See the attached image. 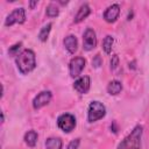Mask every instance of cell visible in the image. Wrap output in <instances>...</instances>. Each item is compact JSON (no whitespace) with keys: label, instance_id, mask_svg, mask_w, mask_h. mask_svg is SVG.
Returning a JSON list of instances; mask_svg holds the SVG:
<instances>
[{"label":"cell","instance_id":"obj_1","mask_svg":"<svg viewBox=\"0 0 149 149\" xmlns=\"http://www.w3.org/2000/svg\"><path fill=\"white\" fill-rule=\"evenodd\" d=\"M15 64L17 66V70L22 74H28L36 68V56L35 52L31 49H24L22 50L16 57H15Z\"/></svg>","mask_w":149,"mask_h":149},{"label":"cell","instance_id":"obj_2","mask_svg":"<svg viewBox=\"0 0 149 149\" xmlns=\"http://www.w3.org/2000/svg\"><path fill=\"white\" fill-rule=\"evenodd\" d=\"M142 134H143V127L141 125H136L130 130V133L119 143L116 149H141Z\"/></svg>","mask_w":149,"mask_h":149},{"label":"cell","instance_id":"obj_3","mask_svg":"<svg viewBox=\"0 0 149 149\" xmlns=\"http://www.w3.org/2000/svg\"><path fill=\"white\" fill-rule=\"evenodd\" d=\"M106 115V107L102 102L98 100L91 101L87 109V120L88 122H95L100 119H102Z\"/></svg>","mask_w":149,"mask_h":149},{"label":"cell","instance_id":"obj_4","mask_svg":"<svg viewBox=\"0 0 149 149\" xmlns=\"http://www.w3.org/2000/svg\"><path fill=\"white\" fill-rule=\"evenodd\" d=\"M76 118L70 113H63L57 118V126L64 133H71L76 128Z\"/></svg>","mask_w":149,"mask_h":149},{"label":"cell","instance_id":"obj_5","mask_svg":"<svg viewBox=\"0 0 149 149\" xmlns=\"http://www.w3.org/2000/svg\"><path fill=\"white\" fill-rule=\"evenodd\" d=\"M24 22H26V10H24L23 7L15 8L5 19V26L6 27H10V26H13L15 23L22 24Z\"/></svg>","mask_w":149,"mask_h":149},{"label":"cell","instance_id":"obj_6","mask_svg":"<svg viewBox=\"0 0 149 149\" xmlns=\"http://www.w3.org/2000/svg\"><path fill=\"white\" fill-rule=\"evenodd\" d=\"M98 40L97 34L92 28H86V30L83 34V48L86 51H91L97 47Z\"/></svg>","mask_w":149,"mask_h":149},{"label":"cell","instance_id":"obj_7","mask_svg":"<svg viewBox=\"0 0 149 149\" xmlns=\"http://www.w3.org/2000/svg\"><path fill=\"white\" fill-rule=\"evenodd\" d=\"M85 64H86V61L83 57H80V56L73 57L70 61V63H69V72H70V76L72 78L78 77L81 73V71L84 70Z\"/></svg>","mask_w":149,"mask_h":149},{"label":"cell","instance_id":"obj_8","mask_svg":"<svg viewBox=\"0 0 149 149\" xmlns=\"http://www.w3.org/2000/svg\"><path fill=\"white\" fill-rule=\"evenodd\" d=\"M52 98V94L50 91H42L40 92L34 99H33V107L34 109H40L48 105Z\"/></svg>","mask_w":149,"mask_h":149},{"label":"cell","instance_id":"obj_9","mask_svg":"<svg viewBox=\"0 0 149 149\" xmlns=\"http://www.w3.org/2000/svg\"><path fill=\"white\" fill-rule=\"evenodd\" d=\"M90 86H91V79L88 76H81L77 78L73 83V88L80 94H86L90 90Z\"/></svg>","mask_w":149,"mask_h":149},{"label":"cell","instance_id":"obj_10","mask_svg":"<svg viewBox=\"0 0 149 149\" xmlns=\"http://www.w3.org/2000/svg\"><path fill=\"white\" fill-rule=\"evenodd\" d=\"M119 15H120V6L118 3H112L104 12V20L108 23H113L118 20Z\"/></svg>","mask_w":149,"mask_h":149},{"label":"cell","instance_id":"obj_11","mask_svg":"<svg viewBox=\"0 0 149 149\" xmlns=\"http://www.w3.org/2000/svg\"><path fill=\"white\" fill-rule=\"evenodd\" d=\"M90 13H91V8H90L88 3L84 2V3L80 5V7L78 8V12H77V14L74 15L73 22H74V23H79V22H81L83 20H85V19L90 15Z\"/></svg>","mask_w":149,"mask_h":149},{"label":"cell","instance_id":"obj_12","mask_svg":"<svg viewBox=\"0 0 149 149\" xmlns=\"http://www.w3.org/2000/svg\"><path fill=\"white\" fill-rule=\"evenodd\" d=\"M63 43H64L65 49H66L70 54H74V52L77 51V49H78V41H77V37H76L74 35H72V34L65 36Z\"/></svg>","mask_w":149,"mask_h":149},{"label":"cell","instance_id":"obj_13","mask_svg":"<svg viewBox=\"0 0 149 149\" xmlns=\"http://www.w3.org/2000/svg\"><path fill=\"white\" fill-rule=\"evenodd\" d=\"M122 91V84L119 80H112L107 85V92L111 95H118Z\"/></svg>","mask_w":149,"mask_h":149},{"label":"cell","instance_id":"obj_14","mask_svg":"<svg viewBox=\"0 0 149 149\" xmlns=\"http://www.w3.org/2000/svg\"><path fill=\"white\" fill-rule=\"evenodd\" d=\"M37 137H38V135H37V133L35 130H28L24 134L23 140H24V142H26V144L28 147H35L36 142H37Z\"/></svg>","mask_w":149,"mask_h":149},{"label":"cell","instance_id":"obj_15","mask_svg":"<svg viewBox=\"0 0 149 149\" xmlns=\"http://www.w3.org/2000/svg\"><path fill=\"white\" fill-rule=\"evenodd\" d=\"M63 142L59 137H49L45 141V148L47 149H62Z\"/></svg>","mask_w":149,"mask_h":149},{"label":"cell","instance_id":"obj_16","mask_svg":"<svg viewBox=\"0 0 149 149\" xmlns=\"http://www.w3.org/2000/svg\"><path fill=\"white\" fill-rule=\"evenodd\" d=\"M51 27H52V23H51V22H48L47 24H44V26L41 28V30H40V33H38V36H37L41 42H45V41L48 40L49 34H50V30H51Z\"/></svg>","mask_w":149,"mask_h":149},{"label":"cell","instance_id":"obj_17","mask_svg":"<svg viewBox=\"0 0 149 149\" xmlns=\"http://www.w3.org/2000/svg\"><path fill=\"white\" fill-rule=\"evenodd\" d=\"M113 44H114V38L113 36L111 35H107L104 41H102V49L106 54H111L112 52V48H113Z\"/></svg>","mask_w":149,"mask_h":149},{"label":"cell","instance_id":"obj_18","mask_svg":"<svg viewBox=\"0 0 149 149\" xmlns=\"http://www.w3.org/2000/svg\"><path fill=\"white\" fill-rule=\"evenodd\" d=\"M45 13L49 17H56L58 16L59 14V8L58 6L55 3V2H50L48 6H47V9H45Z\"/></svg>","mask_w":149,"mask_h":149},{"label":"cell","instance_id":"obj_19","mask_svg":"<svg viewBox=\"0 0 149 149\" xmlns=\"http://www.w3.org/2000/svg\"><path fill=\"white\" fill-rule=\"evenodd\" d=\"M21 47H22V42H17V43H15L14 45L9 47V49H8V54H9L10 56H17V55H19V51H20V49H21Z\"/></svg>","mask_w":149,"mask_h":149},{"label":"cell","instance_id":"obj_20","mask_svg":"<svg viewBox=\"0 0 149 149\" xmlns=\"http://www.w3.org/2000/svg\"><path fill=\"white\" fill-rule=\"evenodd\" d=\"M101 64H102V59H101L100 55L97 54V55L93 57V59H92V66H94V68H100Z\"/></svg>","mask_w":149,"mask_h":149},{"label":"cell","instance_id":"obj_21","mask_svg":"<svg viewBox=\"0 0 149 149\" xmlns=\"http://www.w3.org/2000/svg\"><path fill=\"white\" fill-rule=\"evenodd\" d=\"M79 143H80V139H74V140H72V141L68 144L66 149H78Z\"/></svg>","mask_w":149,"mask_h":149},{"label":"cell","instance_id":"obj_22","mask_svg":"<svg viewBox=\"0 0 149 149\" xmlns=\"http://www.w3.org/2000/svg\"><path fill=\"white\" fill-rule=\"evenodd\" d=\"M118 65H119V57L116 55H113L111 58V69L114 70V69H116Z\"/></svg>","mask_w":149,"mask_h":149},{"label":"cell","instance_id":"obj_23","mask_svg":"<svg viewBox=\"0 0 149 149\" xmlns=\"http://www.w3.org/2000/svg\"><path fill=\"white\" fill-rule=\"evenodd\" d=\"M36 5H37V1H30V2H29V6H30V8H31V9H33Z\"/></svg>","mask_w":149,"mask_h":149},{"label":"cell","instance_id":"obj_24","mask_svg":"<svg viewBox=\"0 0 149 149\" xmlns=\"http://www.w3.org/2000/svg\"><path fill=\"white\" fill-rule=\"evenodd\" d=\"M5 121V115H3V113H1V122H3Z\"/></svg>","mask_w":149,"mask_h":149}]
</instances>
